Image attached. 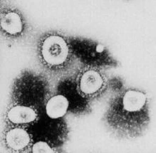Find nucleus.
<instances>
[{
  "label": "nucleus",
  "mask_w": 156,
  "mask_h": 153,
  "mask_svg": "<svg viewBox=\"0 0 156 153\" xmlns=\"http://www.w3.org/2000/svg\"><path fill=\"white\" fill-rule=\"evenodd\" d=\"M106 117L110 127L118 133L129 137L140 134L149 122L146 94L136 89L118 94L110 103Z\"/></svg>",
  "instance_id": "nucleus-1"
},
{
  "label": "nucleus",
  "mask_w": 156,
  "mask_h": 153,
  "mask_svg": "<svg viewBox=\"0 0 156 153\" xmlns=\"http://www.w3.org/2000/svg\"><path fill=\"white\" fill-rule=\"evenodd\" d=\"M4 141L8 150L14 152H25L31 145V137L24 128L15 127L4 133Z\"/></svg>",
  "instance_id": "nucleus-5"
},
{
  "label": "nucleus",
  "mask_w": 156,
  "mask_h": 153,
  "mask_svg": "<svg viewBox=\"0 0 156 153\" xmlns=\"http://www.w3.org/2000/svg\"><path fill=\"white\" fill-rule=\"evenodd\" d=\"M107 85V79L100 70L94 67H87L80 70L77 77V90L82 97H96Z\"/></svg>",
  "instance_id": "nucleus-3"
},
{
  "label": "nucleus",
  "mask_w": 156,
  "mask_h": 153,
  "mask_svg": "<svg viewBox=\"0 0 156 153\" xmlns=\"http://www.w3.org/2000/svg\"><path fill=\"white\" fill-rule=\"evenodd\" d=\"M38 113L32 107L16 105L11 107L6 113L7 121L12 125H28L35 122Z\"/></svg>",
  "instance_id": "nucleus-6"
},
{
  "label": "nucleus",
  "mask_w": 156,
  "mask_h": 153,
  "mask_svg": "<svg viewBox=\"0 0 156 153\" xmlns=\"http://www.w3.org/2000/svg\"><path fill=\"white\" fill-rule=\"evenodd\" d=\"M37 55L41 68L53 79L68 77L76 66V57L68 40L55 32L41 38Z\"/></svg>",
  "instance_id": "nucleus-2"
},
{
  "label": "nucleus",
  "mask_w": 156,
  "mask_h": 153,
  "mask_svg": "<svg viewBox=\"0 0 156 153\" xmlns=\"http://www.w3.org/2000/svg\"><path fill=\"white\" fill-rule=\"evenodd\" d=\"M69 102L66 96L58 94L51 97L48 101L45 106V111L48 116L51 118H62L68 111Z\"/></svg>",
  "instance_id": "nucleus-7"
},
{
  "label": "nucleus",
  "mask_w": 156,
  "mask_h": 153,
  "mask_svg": "<svg viewBox=\"0 0 156 153\" xmlns=\"http://www.w3.org/2000/svg\"><path fill=\"white\" fill-rule=\"evenodd\" d=\"M0 26L2 35L11 40L23 37L27 29V22L20 11L11 5L2 7Z\"/></svg>",
  "instance_id": "nucleus-4"
},
{
  "label": "nucleus",
  "mask_w": 156,
  "mask_h": 153,
  "mask_svg": "<svg viewBox=\"0 0 156 153\" xmlns=\"http://www.w3.org/2000/svg\"><path fill=\"white\" fill-rule=\"evenodd\" d=\"M32 152L34 153H53L54 150L50 147L48 144L43 141L34 143L32 146Z\"/></svg>",
  "instance_id": "nucleus-8"
}]
</instances>
